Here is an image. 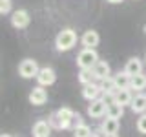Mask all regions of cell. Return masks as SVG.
<instances>
[{"mask_svg":"<svg viewBox=\"0 0 146 137\" xmlns=\"http://www.w3.org/2000/svg\"><path fill=\"white\" fill-rule=\"evenodd\" d=\"M75 44H77V33L73 29H70V27L62 29L57 35V39H55V46H57L58 51H70Z\"/></svg>","mask_w":146,"mask_h":137,"instance_id":"1","label":"cell"},{"mask_svg":"<svg viewBox=\"0 0 146 137\" xmlns=\"http://www.w3.org/2000/svg\"><path fill=\"white\" fill-rule=\"evenodd\" d=\"M97 62H99V55H97L95 49L84 48L79 55H77V64H79L80 70H93Z\"/></svg>","mask_w":146,"mask_h":137,"instance_id":"2","label":"cell"},{"mask_svg":"<svg viewBox=\"0 0 146 137\" xmlns=\"http://www.w3.org/2000/svg\"><path fill=\"white\" fill-rule=\"evenodd\" d=\"M38 71H40V68L36 64V61H33V59H26L18 66V75L24 77V79H33V77L38 75Z\"/></svg>","mask_w":146,"mask_h":137,"instance_id":"3","label":"cell"},{"mask_svg":"<svg viewBox=\"0 0 146 137\" xmlns=\"http://www.w3.org/2000/svg\"><path fill=\"white\" fill-rule=\"evenodd\" d=\"M55 119H57V122H58V128H64V130H66V128L71 126V121L75 119V113H73L71 108L64 106L55 113Z\"/></svg>","mask_w":146,"mask_h":137,"instance_id":"4","label":"cell"},{"mask_svg":"<svg viewBox=\"0 0 146 137\" xmlns=\"http://www.w3.org/2000/svg\"><path fill=\"white\" fill-rule=\"evenodd\" d=\"M29 13L26 11V9H18V11L13 13V17H11V24L13 27H17V29H24V27L29 26Z\"/></svg>","mask_w":146,"mask_h":137,"instance_id":"5","label":"cell"},{"mask_svg":"<svg viewBox=\"0 0 146 137\" xmlns=\"http://www.w3.org/2000/svg\"><path fill=\"white\" fill-rule=\"evenodd\" d=\"M106 112H108V106H106V102H104L102 99L91 100L90 106H88V115H90V117H95V119L106 115Z\"/></svg>","mask_w":146,"mask_h":137,"instance_id":"6","label":"cell"},{"mask_svg":"<svg viewBox=\"0 0 146 137\" xmlns=\"http://www.w3.org/2000/svg\"><path fill=\"white\" fill-rule=\"evenodd\" d=\"M36 80H38V86H51L55 80H57V75H55V71L51 70V68H40L38 75H36Z\"/></svg>","mask_w":146,"mask_h":137,"instance_id":"7","label":"cell"},{"mask_svg":"<svg viewBox=\"0 0 146 137\" xmlns=\"http://www.w3.org/2000/svg\"><path fill=\"white\" fill-rule=\"evenodd\" d=\"M80 42H82L84 48L95 49V46H99V42H100V35L95 29H88V31H84V35L80 37Z\"/></svg>","mask_w":146,"mask_h":137,"instance_id":"8","label":"cell"},{"mask_svg":"<svg viewBox=\"0 0 146 137\" xmlns=\"http://www.w3.org/2000/svg\"><path fill=\"white\" fill-rule=\"evenodd\" d=\"M46 100H48V91H46L42 86H36V88L31 90V93H29V102L31 104L42 106V104H46Z\"/></svg>","mask_w":146,"mask_h":137,"instance_id":"9","label":"cell"},{"mask_svg":"<svg viewBox=\"0 0 146 137\" xmlns=\"http://www.w3.org/2000/svg\"><path fill=\"white\" fill-rule=\"evenodd\" d=\"M124 71H126L130 77L141 75V73H143V61H141L139 57L128 59V61H126V66H124Z\"/></svg>","mask_w":146,"mask_h":137,"instance_id":"10","label":"cell"},{"mask_svg":"<svg viewBox=\"0 0 146 137\" xmlns=\"http://www.w3.org/2000/svg\"><path fill=\"white\" fill-rule=\"evenodd\" d=\"M91 73H93V79H99V80L108 79L110 77V64L104 62V61H99L95 64V68L91 70Z\"/></svg>","mask_w":146,"mask_h":137,"instance_id":"11","label":"cell"},{"mask_svg":"<svg viewBox=\"0 0 146 137\" xmlns=\"http://www.w3.org/2000/svg\"><path fill=\"white\" fill-rule=\"evenodd\" d=\"M119 119H113V117H106L100 124V130L104 132V135H111V134H117L119 132Z\"/></svg>","mask_w":146,"mask_h":137,"instance_id":"12","label":"cell"},{"mask_svg":"<svg viewBox=\"0 0 146 137\" xmlns=\"http://www.w3.org/2000/svg\"><path fill=\"white\" fill-rule=\"evenodd\" d=\"M130 108L133 110V113H146V95L144 93H137L133 100H131V104H130Z\"/></svg>","mask_w":146,"mask_h":137,"instance_id":"13","label":"cell"},{"mask_svg":"<svg viewBox=\"0 0 146 137\" xmlns=\"http://www.w3.org/2000/svg\"><path fill=\"white\" fill-rule=\"evenodd\" d=\"M100 91H102V90H100V86L91 82V84H86V86H84V90H82V97L88 99L90 102H91V100H97V99H99Z\"/></svg>","mask_w":146,"mask_h":137,"instance_id":"14","label":"cell"},{"mask_svg":"<svg viewBox=\"0 0 146 137\" xmlns=\"http://www.w3.org/2000/svg\"><path fill=\"white\" fill-rule=\"evenodd\" d=\"M51 134V126L46 121H36L33 124V137H49Z\"/></svg>","mask_w":146,"mask_h":137,"instance_id":"15","label":"cell"},{"mask_svg":"<svg viewBox=\"0 0 146 137\" xmlns=\"http://www.w3.org/2000/svg\"><path fill=\"white\" fill-rule=\"evenodd\" d=\"M113 80H115V88L117 90H128L130 88V82H131V77L128 75L126 71H119L115 77H113Z\"/></svg>","mask_w":146,"mask_h":137,"instance_id":"16","label":"cell"},{"mask_svg":"<svg viewBox=\"0 0 146 137\" xmlns=\"http://www.w3.org/2000/svg\"><path fill=\"white\" fill-rule=\"evenodd\" d=\"M115 100H117V104H121V106L131 104V100H133V95H131L130 88H128V90H117V91H115Z\"/></svg>","mask_w":146,"mask_h":137,"instance_id":"17","label":"cell"},{"mask_svg":"<svg viewBox=\"0 0 146 137\" xmlns=\"http://www.w3.org/2000/svg\"><path fill=\"white\" fill-rule=\"evenodd\" d=\"M146 88V75H135L131 77V82H130V90H135V91H141Z\"/></svg>","mask_w":146,"mask_h":137,"instance_id":"18","label":"cell"},{"mask_svg":"<svg viewBox=\"0 0 146 137\" xmlns=\"http://www.w3.org/2000/svg\"><path fill=\"white\" fill-rule=\"evenodd\" d=\"M91 128L88 124H84V122H79V124L75 126V130H73V137H91Z\"/></svg>","mask_w":146,"mask_h":137,"instance_id":"19","label":"cell"},{"mask_svg":"<svg viewBox=\"0 0 146 137\" xmlns=\"http://www.w3.org/2000/svg\"><path fill=\"white\" fill-rule=\"evenodd\" d=\"M122 113H124V106L121 104H110L108 106V112H106V117H113V119H121Z\"/></svg>","mask_w":146,"mask_h":137,"instance_id":"20","label":"cell"},{"mask_svg":"<svg viewBox=\"0 0 146 137\" xmlns=\"http://www.w3.org/2000/svg\"><path fill=\"white\" fill-rule=\"evenodd\" d=\"M100 90H102V93H115L117 88H115V80H113V77H108V79L100 80Z\"/></svg>","mask_w":146,"mask_h":137,"instance_id":"21","label":"cell"},{"mask_svg":"<svg viewBox=\"0 0 146 137\" xmlns=\"http://www.w3.org/2000/svg\"><path fill=\"white\" fill-rule=\"evenodd\" d=\"M91 79H93V73H91V70H80L79 73V80L80 84H91Z\"/></svg>","mask_w":146,"mask_h":137,"instance_id":"22","label":"cell"},{"mask_svg":"<svg viewBox=\"0 0 146 137\" xmlns=\"http://www.w3.org/2000/svg\"><path fill=\"white\" fill-rule=\"evenodd\" d=\"M137 130L146 135V113H143V115L137 119Z\"/></svg>","mask_w":146,"mask_h":137,"instance_id":"23","label":"cell"},{"mask_svg":"<svg viewBox=\"0 0 146 137\" xmlns=\"http://www.w3.org/2000/svg\"><path fill=\"white\" fill-rule=\"evenodd\" d=\"M0 13L2 15L11 13V0H0Z\"/></svg>","mask_w":146,"mask_h":137,"instance_id":"24","label":"cell"},{"mask_svg":"<svg viewBox=\"0 0 146 137\" xmlns=\"http://www.w3.org/2000/svg\"><path fill=\"white\" fill-rule=\"evenodd\" d=\"M102 100L106 102V106H110V104H115V93H104L102 95Z\"/></svg>","mask_w":146,"mask_h":137,"instance_id":"25","label":"cell"},{"mask_svg":"<svg viewBox=\"0 0 146 137\" xmlns=\"http://www.w3.org/2000/svg\"><path fill=\"white\" fill-rule=\"evenodd\" d=\"M108 2H110V4H121L122 0H108Z\"/></svg>","mask_w":146,"mask_h":137,"instance_id":"26","label":"cell"},{"mask_svg":"<svg viewBox=\"0 0 146 137\" xmlns=\"http://www.w3.org/2000/svg\"><path fill=\"white\" fill-rule=\"evenodd\" d=\"M104 137H119L117 134H111V135H104Z\"/></svg>","mask_w":146,"mask_h":137,"instance_id":"27","label":"cell"},{"mask_svg":"<svg viewBox=\"0 0 146 137\" xmlns=\"http://www.w3.org/2000/svg\"><path fill=\"white\" fill-rule=\"evenodd\" d=\"M2 137H11V135H9V134H2Z\"/></svg>","mask_w":146,"mask_h":137,"instance_id":"28","label":"cell"},{"mask_svg":"<svg viewBox=\"0 0 146 137\" xmlns=\"http://www.w3.org/2000/svg\"><path fill=\"white\" fill-rule=\"evenodd\" d=\"M144 33H146V24H144Z\"/></svg>","mask_w":146,"mask_h":137,"instance_id":"29","label":"cell"},{"mask_svg":"<svg viewBox=\"0 0 146 137\" xmlns=\"http://www.w3.org/2000/svg\"><path fill=\"white\" fill-rule=\"evenodd\" d=\"M91 137H99V135H91Z\"/></svg>","mask_w":146,"mask_h":137,"instance_id":"30","label":"cell"}]
</instances>
